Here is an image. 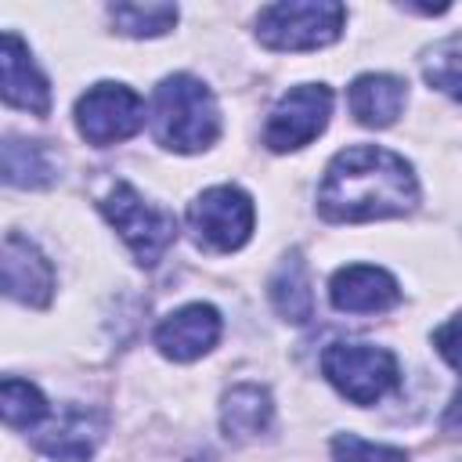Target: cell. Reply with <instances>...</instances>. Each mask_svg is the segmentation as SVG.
<instances>
[{
  "label": "cell",
  "instance_id": "7c38bea8",
  "mask_svg": "<svg viewBox=\"0 0 462 462\" xmlns=\"http://www.w3.org/2000/svg\"><path fill=\"white\" fill-rule=\"evenodd\" d=\"M217 339H220V314L209 303H188L170 318H162L155 328V346L170 361H195L209 354Z\"/></svg>",
  "mask_w": 462,
  "mask_h": 462
},
{
  "label": "cell",
  "instance_id": "2e32d148",
  "mask_svg": "<svg viewBox=\"0 0 462 462\" xmlns=\"http://www.w3.org/2000/svg\"><path fill=\"white\" fill-rule=\"evenodd\" d=\"M267 296H271V307H274L285 321H292V325H303V321L314 314L310 274H307V263H303V256H300L296 249H292V253L278 263V271L271 274Z\"/></svg>",
  "mask_w": 462,
  "mask_h": 462
},
{
  "label": "cell",
  "instance_id": "277c9868",
  "mask_svg": "<svg viewBox=\"0 0 462 462\" xmlns=\"http://www.w3.org/2000/svg\"><path fill=\"white\" fill-rule=\"evenodd\" d=\"M101 213L119 231V238L130 245L141 267H155L177 238V217L162 206L144 202L137 188H130L126 180H116L108 188V195L101 199Z\"/></svg>",
  "mask_w": 462,
  "mask_h": 462
},
{
  "label": "cell",
  "instance_id": "6da1fadb",
  "mask_svg": "<svg viewBox=\"0 0 462 462\" xmlns=\"http://www.w3.org/2000/svg\"><path fill=\"white\" fill-rule=\"evenodd\" d=\"M419 202L411 162L379 144H350L332 155L318 188V209L336 224L404 217Z\"/></svg>",
  "mask_w": 462,
  "mask_h": 462
},
{
  "label": "cell",
  "instance_id": "ac0fdd59",
  "mask_svg": "<svg viewBox=\"0 0 462 462\" xmlns=\"http://www.w3.org/2000/svg\"><path fill=\"white\" fill-rule=\"evenodd\" d=\"M108 18L116 32L144 40V36H162L177 25V7L173 4H112Z\"/></svg>",
  "mask_w": 462,
  "mask_h": 462
},
{
  "label": "cell",
  "instance_id": "5bb4252c",
  "mask_svg": "<svg viewBox=\"0 0 462 462\" xmlns=\"http://www.w3.org/2000/svg\"><path fill=\"white\" fill-rule=\"evenodd\" d=\"M404 97H408V83L401 76H390V72H365L346 90V105H350L354 119L361 126H372V130L390 126L401 116Z\"/></svg>",
  "mask_w": 462,
  "mask_h": 462
},
{
  "label": "cell",
  "instance_id": "8992f818",
  "mask_svg": "<svg viewBox=\"0 0 462 462\" xmlns=\"http://www.w3.org/2000/svg\"><path fill=\"white\" fill-rule=\"evenodd\" d=\"M253 199L235 188V184H217L206 188L191 206H188V227L195 242L209 253H235L249 242L253 235Z\"/></svg>",
  "mask_w": 462,
  "mask_h": 462
},
{
  "label": "cell",
  "instance_id": "e0dca14e",
  "mask_svg": "<svg viewBox=\"0 0 462 462\" xmlns=\"http://www.w3.org/2000/svg\"><path fill=\"white\" fill-rule=\"evenodd\" d=\"M58 177V159L43 141H4V180L11 188H47Z\"/></svg>",
  "mask_w": 462,
  "mask_h": 462
},
{
  "label": "cell",
  "instance_id": "8fae6325",
  "mask_svg": "<svg viewBox=\"0 0 462 462\" xmlns=\"http://www.w3.org/2000/svg\"><path fill=\"white\" fill-rule=\"evenodd\" d=\"M105 437V415L97 408L65 404L58 419L36 433V451L54 462H87Z\"/></svg>",
  "mask_w": 462,
  "mask_h": 462
},
{
  "label": "cell",
  "instance_id": "30bf717a",
  "mask_svg": "<svg viewBox=\"0 0 462 462\" xmlns=\"http://www.w3.org/2000/svg\"><path fill=\"white\" fill-rule=\"evenodd\" d=\"M328 300L343 314H379L401 300V285L390 271L375 263H350L332 274Z\"/></svg>",
  "mask_w": 462,
  "mask_h": 462
},
{
  "label": "cell",
  "instance_id": "9c48e42d",
  "mask_svg": "<svg viewBox=\"0 0 462 462\" xmlns=\"http://www.w3.org/2000/svg\"><path fill=\"white\" fill-rule=\"evenodd\" d=\"M0 271H4V292L25 307H47L54 296V267L51 260L18 231L4 235V253H0Z\"/></svg>",
  "mask_w": 462,
  "mask_h": 462
},
{
  "label": "cell",
  "instance_id": "9a60e30c",
  "mask_svg": "<svg viewBox=\"0 0 462 462\" xmlns=\"http://www.w3.org/2000/svg\"><path fill=\"white\" fill-rule=\"evenodd\" d=\"M274 404L271 393L256 383H238L220 401V426L231 440H253L271 426Z\"/></svg>",
  "mask_w": 462,
  "mask_h": 462
},
{
  "label": "cell",
  "instance_id": "44dd1931",
  "mask_svg": "<svg viewBox=\"0 0 462 462\" xmlns=\"http://www.w3.org/2000/svg\"><path fill=\"white\" fill-rule=\"evenodd\" d=\"M332 458L336 462H408L404 448H390V444H375L354 433H339L332 440Z\"/></svg>",
  "mask_w": 462,
  "mask_h": 462
},
{
  "label": "cell",
  "instance_id": "5b68a950",
  "mask_svg": "<svg viewBox=\"0 0 462 462\" xmlns=\"http://www.w3.org/2000/svg\"><path fill=\"white\" fill-rule=\"evenodd\" d=\"M325 379L354 404H375L401 379L397 357L372 343H332L321 354Z\"/></svg>",
  "mask_w": 462,
  "mask_h": 462
},
{
  "label": "cell",
  "instance_id": "603a6c76",
  "mask_svg": "<svg viewBox=\"0 0 462 462\" xmlns=\"http://www.w3.org/2000/svg\"><path fill=\"white\" fill-rule=\"evenodd\" d=\"M444 430H462V390L451 397V404L444 411Z\"/></svg>",
  "mask_w": 462,
  "mask_h": 462
},
{
  "label": "cell",
  "instance_id": "ba28073f",
  "mask_svg": "<svg viewBox=\"0 0 462 462\" xmlns=\"http://www.w3.org/2000/svg\"><path fill=\"white\" fill-rule=\"evenodd\" d=\"M328 116H332V90L325 83H300L289 94H282L278 105L271 108L263 144L271 152H296L328 126Z\"/></svg>",
  "mask_w": 462,
  "mask_h": 462
},
{
  "label": "cell",
  "instance_id": "4fadbf2b",
  "mask_svg": "<svg viewBox=\"0 0 462 462\" xmlns=\"http://www.w3.org/2000/svg\"><path fill=\"white\" fill-rule=\"evenodd\" d=\"M0 90H4V101L22 108V112H32V116H47L51 112V87H47V76L40 72V65L32 61L29 47L22 43L18 32H4V47H0Z\"/></svg>",
  "mask_w": 462,
  "mask_h": 462
},
{
  "label": "cell",
  "instance_id": "7402d4cb",
  "mask_svg": "<svg viewBox=\"0 0 462 462\" xmlns=\"http://www.w3.org/2000/svg\"><path fill=\"white\" fill-rule=\"evenodd\" d=\"M433 346H437V354H440L455 372H462V310L433 332Z\"/></svg>",
  "mask_w": 462,
  "mask_h": 462
},
{
  "label": "cell",
  "instance_id": "ffe728a7",
  "mask_svg": "<svg viewBox=\"0 0 462 462\" xmlns=\"http://www.w3.org/2000/svg\"><path fill=\"white\" fill-rule=\"evenodd\" d=\"M422 76H426V83L437 87L440 94L462 101V36L437 43V47L426 54V61H422Z\"/></svg>",
  "mask_w": 462,
  "mask_h": 462
},
{
  "label": "cell",
  "instance_id": "d6986e66",
  "mask_svg": "<svg viewBox=\"0 0 462 462\" xmlns=\"http://www.w3.org/2000/svg\"><path fill=\"white\" fill-rule=\"evenodd\" d=\"M0 411H4V422L11 430H32L36 422L47 419V401L29 379L7 375L4 390H0Z\"/></svg>",
  "mask_w": 462,
  "mask_h": 462
},
{
  "label": "cell",
  "instance_id": "3957f363",
  "mask_svg": "<svg viewBox=\"0 0 462 462\" xmlns=\"http://www.w3.org/2000/svg\"><path fill=\"white\" fill-rule=\"evenodd\" d=\"M346 7L336 0H282L256 14V40L271 51H318L339 40Z\"/></svg>",
  "mask_w": 462,
  "mask_h": 462
},
{
  "label": "cell",
  "instance_id": "7a4b0ae2",
  "mask_svg": "<svg viewBox=\"0 0 462 462\" xmlns=\"http://www.w3.org/2000/svg\"><path fill=\"white\" fill-rule=\"evenodd\" d=\"M152 126L159 144L170 152L188 155L209 148L220 134V112L213 90L188 72L166 76L152 97Z\"/></svg>",
  "mask_w": 462,
  "mask_h": 462
},
{
  "label": "cell",
  "instance_id": "52a82bcc",
  "mask_svg": "<svg viewBox=\"0 0 462 462\" xmlns=\"http://www.w3.org/2000/svg\"><path fill=\"white\" fill-rule=\"evenodd\" d=\"M76 126L90 144L108 148L144 126V101L126 83H94L76 101Z\"/></svg>",
  "mask_w": 462,
  "mask_h": 462
}]
</instances>
